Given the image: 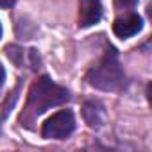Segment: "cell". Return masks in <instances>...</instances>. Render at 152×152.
Returning <instances> with one entry per match:
<instances>
[{
    "label": "cell",
    "instance_id": "1",
    "mask_svg": "<svg viewBox=\"0 0 152 152\" xmlns=\"http://www.w3.org/2000/svg\"><path fill=\"white\" fill-rule=\"evenodd\" d=\"M68 100V91L66 88L56 84L54 81H50L48 77H41L38 79L31 90H29V102H27V109H31L34 115H41L45 113L48 107L52 106H59L63 102Z\"/></svg>",
    "mask_w": 152,
    "mask_h": 152
},
{
    "label": "cell",
    "instance_id": "2",
    "mask_svg": "<svg viewBox=\"0 0 152 152\" xmlns=\"http://www.w3.org/2000/svg\"><path fill=\"white\" fill-rule=\"evenodd\" d=\"M124 81H125V75L115 54H107L99 64H95L88 72V83L93 88H99L104 91L120 90Z\"/></svg>",
    "mask_w": 152,
    "mask_h": 152
},
{
    "label": "cell",
    "instance_id": "3",
    "mask_svg": "<svg viewBox=\"0 0 152 152\" xmlns=\"http://www.w3.org/2000/svg\"><path fill=\"white\" fill-rule=\"evenodd\" d=\"M75 127V118L72 111H59L52 115L45 124H43V138L48 140H63L72 134Z\"/></svg>",
    "mask_w": 152,
    "mask_h": 152
},
{
    "label": "cell",
    "instance_id": "4",
    "mask_svg": "<svg viewBox=\"0 0 152 152\" xmlns=\"http://www.w3.org/2000/svg\"><path fill=\"white\" fill-rule=\"evenodd\" d=\"M141 27H143L141 18H140L138 15H134V13H129V15H124V16H120V18L115 20V23H113V32H115L118 38L125 39V38H131V36L138 34V32L141 31Z\"/></svg>",
    "mask_w": 152,
    "mask_h": 152
},
{
    "label": "cell",
    "instance_id": "5",
    "mask_svg": "<svg viewBox=\"0 0 152 152\" xmlns=\"http://www.w3.org/2000/svg\"><path fill=\"white\" fill-rule=\"evenodd\" d=\"M102 18V4L100 0H81L79 2V25L91 27L99 23Z\"/></svg>",
    "mask_w": 152,
    "mask_h": 152
},
{
    "label": "cell",
    "instance_id": "6",
    "mask_svg": "<svg viewBox=\"0 0 152 152\" xmlns=\"http://www.w3.org/2000/svg\"><path fill=\"white\" fill-rule=\"evenodd\" d=\"M84 116H86V122H88L91 127H99V125L102 124L104 113H102V107H100L99 104L88 102V104L84 106Z\"/></svg>",
    "mask_w": 152,
    "mask_h": 152
},
{
    "label": "cell",
    "instance_id": "7",
    "mask_svg": "<svg viewBox=\"0 0 152 152\" xmlns=\"http://www.w3.org/2000/svg\"><path fill=\"white\" fill-rule=\"evenodd\" d=\"M120 7H134L138 0H116Z\"/></svg>",
    "mask_w": 152,
    "mask_h": 152
},
{
    "label": "cell",
    "instance_id": "8",
    "mask_svg": "<svg viewBox=\"0 0 152 152\" xmlns=\"http://www.w3.org/2000/svg\"><path fill=\"white\" fill-rule=\"evenodd\" d=\"M15 2L16 0H0V6L2 7H11V6H15Z\"/></svg>",
    "mask_w": 152,
    "mask_h": 152
},
{
    "label": "cell",
    "instance_id": "9",
    "mask_svg": "<svg viewBox=\"0 0 152 152\" xmlns=\"http://www.w3.org/2000/svg\"><path fill=\"white\" fill-rule=\"evenodd\" d=\"M4 81H6V70H4L2 64H0V86L4 84Z\"/></svg>",
    "mask_w": 152,
    "mask_h": 152
},
{
    "label": "cell",
    "instance_id": "10",
    "mask_svg": "<svg viewBox=\"0 0 152 152\" xmlns=\"http://www.w3.org/2000/svg\"><path fill=\"white\" fill-rule=\"evenodd\" d=\"M0 36H2V25H0Z\"/></svg>",
    "mask_w": 152,
    "mask_h": 152
}]
</instances>
